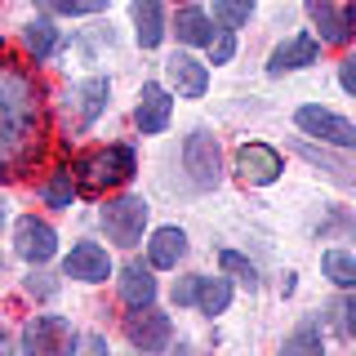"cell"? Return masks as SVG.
Segmentation results:
<instances>
[{"label": "cell", "mask_w": 356, "mask_h": 356, "mask_svg": "<svg viewBox=\"0 0 356 356\" xmlns=\"http://www.w3.org/2000/svg\"><path fill=\"white\" fill-rule=\"evenodd\" d=\"M40 196H44V205L49 209H67L76 200V183H72V174H54L49 183L40 187Z\"/></svg>", "instance_id": "obj_24"}, {"label": "cell", "mask_w": 356, "mask_h": 356, "mask_svg": "<svg viewBox=\"0 0 356 356\" xmlns=\"http://www.w3.org/2000/svg\"><path fill=\"white\" fill-rule=\"evenodd\" d=\"M187 254V236L183 227H156L152 241H147V263L156 267V272H170V267H178V259Z\"/></svg>", "instance_id": "obj_15"}, {"label": "cell", "mask_w": 356, "mask_h": 356, "mask_svg": "<svg viewBox=\"0 0 356 356\" xmlns=\"http://www.w3.org/2000/svg\"><path fill=\"white\" fill-rule=\"evenodd\" d=\"M218 263H222V272L241 276L245 285H259V272H254V263H250V259H241L236 250H218Z\"/></svg>", "instance_id": "obj_26"}, {"label": "cell", "mask_w": 356, "mask_h": 356, "mask_svg": "<svg viewBox=\"0 0 356 356\" xmlns=\"http://www.w3.org/2000/svg\"><path fill=\"white\" fill-rule=\"evenodd\" d=\"M76 343H81V334L63 316H31L22 325V352L27 356H72Z\"/></svg>", "instance_id": "obj_3"}, {"label": "cell", "mask_w": 356, "mask_h": 356, "mask_svg": "<svg viewBox=\"0 0 356 356\" xmlns=\"http://www.w3.org/2000/svg\"><path fill=\"white\" fill-rule=\"evenodd\" d=\"M54 9L67 18H81V14H103L107 0H54Z\"/></svg>", "instance_id": "obj_28"}, {"label": "cell", "mask_w": 356, "mask_h": 356, "mask_svg": "<svg viewBox=\"0 0 356 356\" xmlns=\"http://www.w3.org/2000/svg\"><path fill=\"white\" fill-rule=\"evenodd\" d=\"M294 125L303 129V134H312V138L330 143V147H343V152L356 147V125H352V120H343V116H334V111H325V107H298L294 111Z\"/></svg>", "instance_id": "obj_6"}, {"label": "cell", "mask_w": 356, "mask_h": 356, "mask_svg": "<svg viewBox=\"0 0 356 356\" xmlns=\"http://www.w3.org/2000/svg\"><path fill=\"white\" fill-rule=\"evenodd\" d=\"M170 111H174L170 89H161V85L147 81L138 89V103H134V125H138L143 134H161L165 125H170Z\"/></svg>", "instance_id": "obj_11"}, {"label": "cell", "mask_w": 356, "mask_h": 356, "mask_svg": "<svg viewBox=\"0 0 356 356\" xmlns=\"http://www.w3.org/2000/svg\"><path fill=\"white\" fill-rule=\"evenodd\" d=\"M250 14H254V0H214V18L227 31H236L241 22H250Z\"/></svg>", "instance_id": "obj_25"}, {"label": "cell", "mask_w": 356, "mask_h": 356, "mask_svg": "<svg viewBox=\"0 0 356 356\" xmlns=\"http://www.w3.org/2000/svg\"><path fill=\"white\" fill-rule=\"evenodd\" d=\"M339 330L348 334V339H356V294H343V303H339Z\"/></svg>", "instance_id": "obj_30"}, {"label": "cell", "mask_w": 356, "mask_h": 356, "mask_svg": "<svg viewBox=\"0 0 356 356\" xmlns=\"http://www.w3.org/2000/svg\"><path fill=\"white\" fill-rule=\"evenodd\" d=\"M107 98H111V85H107V76H89V81H81L67 94V120H72V129H89L98 116H103V107H107Z\"/></svg>", "instance_id": "obj_9"}, {"label": "cell", "mask_w": 356, "mask_h": 356, "mask_svg": "<svg viewBox=\"0 0 356 356\" xmlns=\"http://www.w3.org/2000/svg\"><path fill=\"white\" fill-rule=\"evenodd\" d=\"M85 348H89V356H111V352H107V339H103V334H89V339H85Z\"/></svg>", "instance_id": "obj_34"}, {"label": "cell", "mask_w": 356, "mask_h": 356, "mask_svg": "<svg viewBox=\"0 0 356 356\" xmlns=\"http://www.w3.org/2000/svg\"><path fill=\"white\" fill-rule=\"evenodd\" d=\"M27 294H36V298H49V294H54V281H49L44 272H31V276H27Z\"/></svg>", "instance_id": "obj_32"}, {"label": "cell", "mask_w": 356, "mask_h": 356, "mask_svg": "<svg viewBox=\"0 0 356 356\" xmlns=\"http://www.w3.org/2000/svg\"><path fill=\"white\" fill-rule=\"evenodd\" d=\"M352 22H356V9H352Z\"/></svg>", "instance_id": "obj_39"}, {"label": "cell", "mask_w": 356, "mask_h": 356, "mask_svg": "<svg viewBox=\"0 0 356 356\" xmlns=\"http://www.w3.org/2000/svg\"><path fill=\"white\" fill-rule=\"evenodd\" d=\"M152 272H156V267L152 263L143 267L138 259L120 267V298H125L129 307H152L156 303V276Z\"/></svg>", "instance_id": "obj_14"}, {"label": "cell", "mask_w": 356, "mask_h": 356, "mask_svg": "<svg viewBox=\"0 0 356 356\" xmlns=\"http://www.w3.org/2000/svg\"><path fill=\"white\" fill-rule=\"evenodd\" d=\"M281 356H325V339H321V330L312 325V321H303V325L281 343Z\"/></svg>", "instance_id": "obj_21"}, {"label": "cell", "mask_w": 356, "mask_h": 356, "mask_svg": "<svg viewBox=\"0 0 356 356\" xmlns=\"http://www.w3.org/2000/svg\"><path fill=\"white\" fill-rule=\"evenodd\" d=\"M103 232L111 245H120V250H134V245L143 241V227H147V200L143 196H116L103 205Z\"/></svg>", "instance_id": "obj_4"}, {"label": "cell", "mask_w": 356, "mask_h": 356, "mask_svg": "<svg viewBox=\"0 0 356 356\" xmlns=\"http://www.w3.org/2000/svg\"><path fill=\"white\" fill-rule=\"evenodd\" d=\"M307 14H312V22H316L321 40L348 44V36H352V14H339V5H334V0H307Z\"/></svg>", "instance_id": "obj_16"}, {"label": "cell", "mask_w": 356, "mask_h": 356, "mask_svg": "<svg viewBox=\"0 0 356 356\" xmlns=\"http://www.w3.org/2000/svg\"><path fill=\"white\" fill-rule=\"evenodd\" d=\"M165 72H170V81H174V89H178L183 98H200V94L209 89V72H205V63H196L192 54H174Z\"/></svg>", "instance_id": "obj_17"}, {"label": "cell", "mask_w": 356, "mask_h": 356, "mask_svg": "<svg viewBox=\"0 0 356 356\" xmlns=\"http://www.w3.org/2000/svg\"><path fill=\"white\" fill-rule=\"evenodd\" d=\"M232 54H236V36H218V40H209V58H214V67L232 63Z\"/></svg>", "instance_id": "obj_31"}, {"label": "cell", "mask_w": 356, "mask_h": 356, "mask_svg": "<svg viewBox=\"0 0 356 356\" xmlns=\"http://www.w3.org/2000/svg\"><path fill=\"white\" fill-rule=\"evenodd\" d=\"M9 352H14V339H9V334L0 330V356H9Z\"/></svg>", "instance_id": "obj_35"}, {"label": "cell", "mask_w": 356, "mask_h": 356, "mask_svg": "<svg viewBox=\"0 0 356 356\" xmlns=\"http://www.w3.org/2000/svg\"><path fill=\"white\" fill-rule=\"evenodd\" d=\"M40 85L18 63H0V174L22 170L31 156H40Z\"/></svg>", "instance_id": "obj_1"}, {"label": "cell", "mask_w": 356, "mask_h": 356, "mask_svg": "<svg viewBox=\"0 0 356 356\" xmlns=\"http://www.w3.org/2000/svg\"><path fill=\"white\" fill-rule=\"evenodd\" d=\"M334 214H339V218H325L316 232H321V236H334V232H343L348 241H356V214H348V209H334Z\"/></svg>", "instance_id": "obj_27"}, {"label": "cell", "mask_w": 356, "mask_h": 356, "mask_svg": "<svg viewBox=\"0 0 356 356\" xmlns=\"http://www.w3.org/2000/svg\"><path fill=\"white\" fill-rule=\"evenodd\" d=\"M285 170V161H281V152L272 147V143H241V152H236V178L245 187H267V183H276Z\"/></svg>", "instance_id": "obj_8"}, {"label": "cell", "mask_w": 356, "mask_h": 356, "mask_svg": "<svg viewBox=\"0 0 356 356\" xmlns=\"http://www.w3.org/2000/svg\"><path fill=\"white\" fill-rule=\"evenodd\" d=\"M134 152L125 143H111V147H98L76 161V178H85V187H94V192H103V187H120L134 178Z\"/></svg>", "instance_id": "obj_2"}, {"label": "cell", "mask_w": 356, "mask_h": 356, "mask_svg": "<svg viewBox=\"0 0 356 356\" xmlns=\"http://www.w3.org/2000/svg\"><path fill=\"white\" fill-rule=\"evenodd\" d=\"M22 44H27L31 58H49L54 44H58V31H54V22L36 18V22H27V27H22Z\"/></svg>", "instance_id": "obj_23"}, {"label": "cell", "mask_w": 356, "mask_h": 356, "mask_svg": "<svg viewBox=\"0 0 356 356\" xmlns=\"http://www.w3.org/2000/svg\"><path fill=\"white\" fill-rule=\"evenodd\" d=\"M174 356H196V352H192V348H178V352H174Z\"/></svg>", "instance_id": "obj_36"}, {"label": "cell", "mask_w": 356, "mask_h": 356, "mask_svg": "<svg viewBox=\"0 0 356 356\" xmlns=\"http://www.w3.org/2000/svg\"><path fill=\"white\" fill-rule=\"evenodd\" d=\"M0 227H5V200H0Z\"/></svg>", "instance_id": "obj_37"}, {"label": "cell", "mask_w": 356, "mask_h": 356, "mask_svg": "<svg viewBox=\"0 0 356 356\" xmlns=\"http://www.w3.org/2000/svg\"><path fill=\"white\" fill-rule=\"evenodd\" d=\"M227 303H232V281H227V276H214V281H200L196 307L205 312V316H218V312H227Z\"/></svg>", "instance_id": "obj_22"}, {"label": "cell", "mask_w": 356, "mask_h": 356, "mask_svg": "<svg viewBox=\"0 0 356 356\" xmlns=\"http://www.w3.org/2000/svg\"><path fill=\"white\" fill-rule=\"evenodd\" d=\"M339 81H343V89H348V94L356 98V54H348V58H343V67H339Z\"/></svg>", "instance_id": "obj_33"}, {"label": "cell", "mask_w": 356, "mask_h": 356, "mask_svg": "<svg viewBox=\"0 0 356 356\" xmlns=\"http://www.w3.org/2000/svg\"><path fill=\"white\" fill-rule=\"evenodd\" d=\"M183 165L192 174L196 187H214L218 183V170H222V156H218V138L209 129H192L183 143Z\"/></svg>", "instance_id": "obj_7"}, {"label": "cell", "mask_w": 356, "mask_h": 356, "mask_svg": "<svg viewBox=\"0 0 356 356\" xmlns=\"http://www.w3.org/2000/svg\"><path fill=\"white\" fill-rule=\"evenodd\" d=\"M200 281H205V276H183V281L174 285V303L178 307H192L196 294H200Z\"/></svg>", "instance_id": "obj_29"}, {"label": "cell", "mask_w": 356, "mask_h": 356, "mask_svg": "<svg viewBox=\"0 0 356 356\" xmlns=\"http://www.w3.org/2000/svg\"><path fill=\"white\" fill-rule=\"evenodd\" d=\"M134 27H138V44L143 49H156L165 40V9L161 0H134Z\"/></svg>", "instance_id": "obj_18"}, {"label": "cell", "mask_w": 356, "mask_h": 356, "mask_svg": "<svg viewBox=\"0 0 356 356\" xmlns=\"http://www.w3.org/2000/svg\"><path fill=\"white\" fill-rule=\"evenodd\" d=\"M36 5H54V0H36Z\"/></svg>", "instance_id": "obj_38"}, {"label": "cell", "mask_w": 356, "mask_h": 356, "mask_svg": "<svg viewBox=\"0 0 356 356\" xmlns=\"http://www.w3.org/2000/svg\"><path fill=\"white\" fill-rule=\"evenodd\" d=\"M321 272H325L330 285L352 289L356 285V250H330L325 259H321Z\"/></svg>", "instance_id": "obj_20"}, {"label": "cell", "mask_w": 356, "mask_h": 356, "mask_svg": "<svg viewBox=\"0 0 356 356\" xmlns=\"http://www.w3.org/2000/svg\"><path fill=\"white\" fill-rule=\"evenodd\" d=\"M125 339L143 356H156V352L170 348L174 325H170V316H165V312H156V307H134V316L125 321Z\"/></svg>", "instance_id": "obj_5"}, {"label": "cell", "mask_w": 356, "mask_h": 356, "mask_svg": "<svg viewBox=\"0 0 356 356\" xmlns=\"http://www.w3.org/2000/svg\"><path fill=\"white\" fill-rule=\"evenodd\" d=\"M14 250H18V259L40 267V263L54 259V250H58V232H54L49 222H40L36 214H27V218H18V227H14Z\"/></svg>", "instance_id": "obj_10"}, {"label": "cell", "mask_w": 356, "mask_h": 356, "mask_svg": "<svg viewBox=\"0 0 356 356\" xmlns=\"http://www.w3.org/2000/svg\"><path fill=\"white\" fill-rule=\"evenodd\" d=\"M174 31H178V40H183V44H209V40H214V22H209L205 14H200L196 5L178 9V18H174Z\"/></svg>", "instance_id": "obj_19"}, {"label": "cell", "mask_w": 356, "mask_h": 356, "mask_svg": "<svg viewBox=\"0 0 356 356\" xmlns=\"http://www.w3.org/2000/svg\"><path fill=\"white\" fill-rule=\"evenodd\" d=\"M63 272L72 276V281H107L111 276V259H107V250L103 245H94V241H81V245H72V254L63 259Z\"/></svg>", "instance_id": "obj_12"}, {"label": "cell", "mask_w": 356, "mask_h": 356, "mask_svg": "<svg viewBox=\"0 0 356 356\" xmlns=\"http://www.w3.org/2000/svg\"><path fill=\"white\" fill-rule=\"evenodd\" d=\"M316 58H321V40L316 36H285L272 49V58H267V76L298 72V67H307V63H316Z\"/></svg>", "instance_id": "obj_13"}]
</instances>
